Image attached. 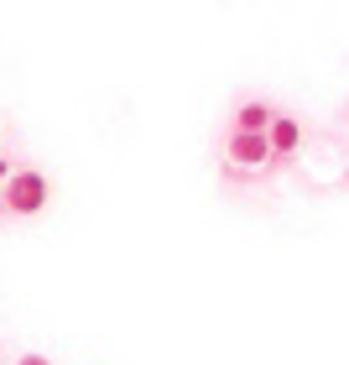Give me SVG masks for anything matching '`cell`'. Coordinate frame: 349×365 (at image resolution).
Instances as JSON below:
<instances>
[{
	"instance_id": "cell-1",
	"label": "cell",
	"mask_w": 349,
	"mask_h": 365,
	"mask_svg": "<svg viewBox=\"0 0 349 365\" xmlns=\"http://www.w3.org/2000/svg\"><path fill=\"white\" fill-rule=\"evenodd\" d=\"M0 198H6L11 214H42V204H47V178L16 168L6 182H0Z\"/></svg>"
},
{
	"instance_id": "cell-2",
	"label": "cell",
	"mask_w": 349,
	"mask_h": 365,
	"mask_svg": "<svg viewBox=\"0 0 349 365\" xmlns=\"http://www.w3.org/2000/svg\"><path fill=\"white\" fill-rule=\"evenodd\" d=\"M229 162H235V168H266V162H276L266 130H235V136H229Z\"/></svg>"
},
{
	"instance_id": "cell-3",
	"label": "cell",
	"mask_w": 349,
	"mask_h": 365,
	"mask_svg": "<svg viewBox=\"0 0 349 365\" xmlns=\"http://www.w3.org/2000/svg\"><path fill=\"white\" fill-rule=\"evenodd\" d=\"M266 141H271V157H276V162H287L297 146H303V125H297V115H271Z\"/></svg>"
},
{
	"instance_id": "cell-4",
	"label": "cell",
	"mask_w": 349,
	"mask_h": 365,
	"mask_svg": "<svg viewBox=\"0 0 349 365\" xmlns=\"http://www.w3.org/2000/svg\"><path fill=\"white\" fill-rule=\"evenodd\" d=\"M271 105H261V99H251V105H240L235 110V130H266V125H271Z\"/></svg>"
},
{
	"instance_id": "cell-5",
	"label": "cell",
	"mask_w": 349,
	"mask_h": 365,
	"mask_svg": "<svg viewBox=\"0 0 349 365\" xmlns=\"http://www.w3.org/2000/svg\"><path fill=\"white\" fill-rule=\"evenodd\" d=\"M16 365H53V360H47V355H21Z\"/></svg>"
},
{
	"instance_id": "cell-6",
	"label": "cell",
	"mask_w": 349,
	"mask_h": 365,
	"mask_svg": "<svg viewBox=\"0 0 349 365\" xmlns=\"http://www.w3.org/2000/svg\"><path fill=\"white\" fill-rule=\"evenodd\" d=\"M11 173H16V168H11V162H6V157H0V182H6Z\"/></svg>"
},
{
	"instance_id": "cell-7",
	"label": "cell",
	"mask_w": 349,
	"mask_h": 365,
	"mask_svg": "<svg viewBox=\"0 0 349 365\" xmlns=\"http://www.w3.org/2000/svg\"><path fill=\"white\" fill-rule=\"evenodd\" d=\"M0 214H6V198H0Z\"/></svg>"
}]
</instances>
